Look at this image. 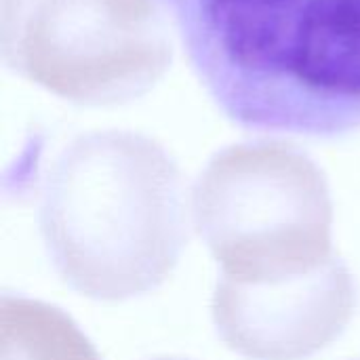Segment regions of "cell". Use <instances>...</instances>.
Returning a JSON list of instances; mask_svg holds the SVG:
<instances>
[{
	"mask_svg": "<svg viewBox=\"0 0 360 360\" xmlns=\"http://www.w3.org/2000/svg\"><path fill=\"white\" fill-rule=\"evenodd\" d=\"M356 287L333 255L321 268L264 285L217 281L211 316L219 340L249 360H306L348 327Z\"/></svg>",
	"mask_w": 360,
	"mask_h": 360,
	"instance_id": "cell-5",
	"label": "cell"
},
{
	"mask_svg": "<svg viewBox=\"0 0 360 360\" xmlns=\"http://www.w3.org/2000/svg\"><path fill=\"white\" fill-rule=\"evenodd\" d=\"M154 360H184V359H154Z\"/></svg>",
	"mask_w": 360,
	"mask_h": 360,
	"instance_id": "cell-7",
	"label": "cell"
},
{
	"mask_svg": "<svg viewBox=\"0 0 360 360\" xmlns=\"http://www.w3.org/2000/svg\"><path fill=\"white\" fill-rule=\"evenodd\" d=\"M175 158L133 131L74 137L53 160L38 209L44 249L76 293L127 302L158 289L188 243Z\"/></svg>",
	"mask_w": 360,
	"mask_h": 360,
	"instance_id": "cell-2",
	"label": "cell"
},
{
	"mask_svg": "<svg viewBox=\"0 0 360 360\" xmlns=\"http://www.w3.org/2000/svg\"><path fill=\"white\" fill-rule=\"evenodd\" d=\"M11 72L76 105H122L150 93L173 63L152 0H2Z\"/></svg>",
	"mask_w": 360,
	"mask_h": 360,
	"instance_id": "cell-4",
	"label": "cell"
},
{
	"mask_svg": "<svg viewBox=\"0 0 360 360\" xmlns=\"http://www.w3.org/2000/svg\"><path fill=\"white\" fill-rule=\"evenodd\" d=\"M221 114L247 131H360V0H156Z\"/></svg>",
	"mask_w": 360,
	"mask_h": 360,
	"instance_id": "cell-1",
	"label": "cell"
},
{
	"mask_svg": "<svg viewBox=\"0 0 360 360\" xmlns=\"http://www.w3.org/2000/svg\"><path fill=\"white\" fill-rule=\"evenodd\" d=\"M0 360H101V356L61 308L2 293Z\"/></svg>",
	"mask_w": 360,
	"mask_h": 360,
	"instance_id": "cell-6",
	"label": "cell"
},
{
	"mask_svg": "<svg viewBox=\"0 0 360 360\" xmlns=\"http://www.w3.org/2000/svg\"><path fill=\"white\" fill-rule=\"evenodd\" d=\"M200 238L221 278L264 285L312 272L333 253L323 169L297 146L247 141L217 152L192 192Z\"/></svg>",
	"mask_w": 360,
	"mask_h": 360,
	"instance_id": "cell-3",
	"label": "cell"
}]
</instances>
